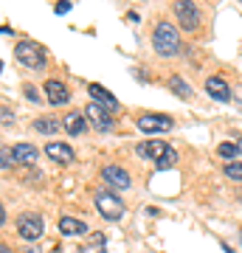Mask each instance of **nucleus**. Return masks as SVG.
<instances>
[{"label": "nucleus", "mask_w": 242, "mask_h": 253, "mask_svg": "<svg viewBox=\"0 0 242 253\" xmlns=\"http://www.w3.org/2000/svg\"><path fill=\"white\" fill-rule=\"evenodd\" d=\"M14 161H17V158H14V152H11L9 146H3V149H0V169H3V172H9Z\"/></svg>", "instance_id": "22"}, {"label": "nucleus", "mask_w": 242, "mask_h": 253, "mask_svg": "<svg viewBox=\"0 0 242 253\" xmlns=\"http://www.w3.org/2000/svg\"><path fill=\"white\" fill-rule=\"evenodd\" d=\"M26 253H40V245H34V242L26 245Z\"/></svg>", "instance_id": "27"}, {"label": "nucleus", "mask_w": 242, "mask_h": 253, "mask_svg": "<svg viewBox=\"0 0 242 253\" xmlns=\"http://www.w3.org/2000/svg\"><path fill=\"white\" fill-rule=\"evenodd\" d=\"M225 177L228 180H234V183H242V163H234V161H228L225 163Z\"/></svg>", "instance_id": "20"}, {"label": "nucleus", "mask_w": 242, "mask_h": 253, "mask_svg": "<svg viewBox=\"0 0 242 253\" xmlns=\"http://www.w3.org/2000/svg\"><path fill=\"white\" fill-rule=\"evenodd\" d=\"M152 48L155 54L163 56V59H169V56H175L180 51V31L175 23H169V20H158V26H155L152 31Z\"/></svg>", "instance_id": "1"}, {"label": "nucleus", "mask_w": 242, "mask_h": 253, "mask_svg": "<svg viewBox=\"0 0 242 253\" xmlns=\"http://www.w3.org/2000/svg\"><path fill=\"white\" fill-rule=\"evenodd\" d=\"M217 155H220L223 161H234V158L240 155V146L234 144V141H223V144L217 146Z\"/></svg>", "instance_id": "19"}, {"label": "nucleus", "mask_w": 242, "mask_h": 253, "mask_svg": "<svg viewBox=\"0 0 242 253\" xmlns=\"http://www.w3.org/2000/svg\"><path fill=\"white\" fill-rule=\"evenodd\" d=\"M101 180L107 183V186H113V189H121V191L133 186V180H130L127 169H121V166H116V163H107V166H101Z\"/></svg>", "instance_id": "9"}, {"label": "nucleus", "mask_w": 242, "mask_h": 253, "mask_svg": "<svg viewBox=\"0 0 242 253\" xmlns=\"http://www.w3.org/2000/svg\"><path fill=\"white\" fill-rule=\"evenodd\" d=\"M9 121H14V116H11L9 107H3V126H9Z\"/></svg>", "instance_id": "25"}, {"label": "nucleus", "mask_w": 242, "mask_h": 253, "mask_svg": "<svg viewBox=\"0 0 242 253\" xmlns=\"http://www.w3.org/2000/svg\"><path fill=\"white\" fill-rule=\"evenodd\" d=\"M175 163H178V152H175V149H169V152L163 155L161 161L155 163V166H158V169H161V172H166V169H172V166H175Z\"/></svg>", "instance_id": "21"}, {"label": "nucleus", "mask_w": 242, "mask_h": 253, "mask_svg": "<svg viewBox=\"0 0 242 253\" xmlns=\"http://www.w3.org/2000/svg\"><path fill=\"white\" fill-rule=\"evenodd\" d=\"M166 84H169V90L175 93L178 99H183V101L192 99V87L186 84V79H183V76H169V82H166Z\"/></svg>", "instance_id": "18"}, {"label": "nucleus", "mask_w": 242, "mask_h": 253, "mask_svg": "<svg viewBox=\"0 0 242 253\" xmlns=\"http://www.w3.org/2000/svg\"><path fill=\"white\" fill-rule=\"evenodd\" d=\"M135 126L141 132H169L175 121L169 116H161V113H146V116H138L135 118Z\"/></svg>", "instance_id": "6"}, {"label": "nucleus", "mask_w": 242, "mask_h": 253, "mask_svg": "<svg viewBox=\"0 0 242 253\" xmlns=\"http://www.w3.org/2000/svg\"><path fill=\"white\" fill-rule=\"evenodd\" d=\"M62 126H65V132L73 138H79L88 132V116H82V113H76V110H71L68 116L62 118Z\"/></svg>", "instance_id": "14"}, {"label": "nucleus", "mask_w": 242, "mask_h": 253, "mask_svg": "<svg viewBox=\"0 0 242 253\" xmlns=\"http://www.w3.org/2000/svg\"><path fill=\"white\" fill-rule=\"evenodd\" d=\"M43 217L40 214H23L17 219V234L26 239V242H37L40 236H43Z\"/></svg>", "instance_id": "7"}, {"label": "nucleus", "mask_w": 242, "mask_h": 253, "mask_svg": "<svg viewBox=\"0 0 242 253\" xmlns=\"http://www.w3.org/2000/svg\"><path fill=\"white\" fill-rule=\"evenodd\" d=\"M45 155L54 163H65V166H68V163H73V155L76 152H73L68 144H62V141H48V144H45Z\"/></svg>", "instance_id": "13"}, {"label": "nucleus", "mask_w": 242, "mask_h": 253, "mask_svg": "<svg viewBox=\"0 0 242 253\" xmlns=\"http://www.w3.org/2000/svg\"><path fill=\"white\" fill-rule=\"evenodd\" d=\"M234 144L240 146V155H242V135H237V141H234Z\"/></svg>", "instance_id": "30"}, {"label": "nucleus", "mask_w": 242, "mask_h": 253, "mask_svg": "<svg viewBox=\"0 0 242 253\" xmlns=\"http://www.w3.org/2000/svg\"><path fill=\"white\" fill-rule=\"evenodd\" d=\"M54 11L56 14H68V11H71V3H68V0H59V3L54 6Z\"/></svg>", "instance_id": "24"}, {"label": "nucleus", "mask_w": 242, "mask_h": 253, "mask_svg": "<svg viewBox=\"0 0 242 253\" xmlns=\"http://www.w3.org/2000/svg\"><path fill=\"white\" fill-rule=\"evenodd\" d=\"M90 239H93V242H96V245H104V234H93V236H90Z\"/></svg>", "instance_id": "26"}, {"label": "nucleus", "mask_w": 242, "mask_h": 253, "mask_svg": "<svg viewBox=\"0 0 242 253\" xmlns=\"http://www.w3.org/2000/svg\"><path fill=\"white\" fill-rule=\"evenodd\" d=\"M172 146L166 144V141H161V138H155V141H141V144L135 146V155L138 158H144V161H161L163 155L169 152Z\"/></svg>", "instance_id": "8"}, {"label": "nucleus", "mask_w": 242, "mask_h": 253, "mask_svg": "<svg viewBox=\"0 0 242 253\" xmlns=\"http://www.w3.org/2000/svg\"><path fill=\"white\" fill-rule=\"evenodd\" d=\"M237 101L242 104V84H237Z\"/></svg>", "instance_id": "29"}, {"label": "nucleus", "mask_w": 242, "mask_h": 253, "mask_svg": "<svg viewBox=\"0 0 242 253\" xmlns=\"http://www.w3.org/2000/svg\"><path fill=\"white\" fill-rule=\"evenodd\" d=\"M206 93H208L214 101H220V104H225V101L234 99L231 87H228V84L220 79V76H208V79H206Z\"/></svg>", "instance_id": "12"}, {"label": "nucleus", "mask_w": 242, "mask_h": 253, "mask_svg": "<svg viewBox=\"0 0 242 253\" xmlns=\"http://www.w3.org/2000/svg\"><path fill=\"white\" fill-rule=\"evenodd\" d=\"M23 93H26V99H28V101H34V104L40 101V93H37L34 84H23Z\"/></svg>", "instance_id": "23"}, {"label": "nucleus", "mask_w": 242, "mask_h": 253, "mask_svg": "<svg viewBox=\"0 0 242 253\" xmlns=\"http://www.w3.org/2000/svg\"><path fill=\"white\" fill-rule=\"evenodd\" d=\"M59 121H56L54 116H40V118H34V124H31V129H34V132H40V135H54V132H59Z\"/></svg>", "instance_id": "16"}, {"label": "nucleus", "mask_w": 242, "mask_h": 253, "mask_svg": "<svg viewBox=\"0 0 242 253\" xmlns=\"http://www.w3.org/2000/svg\"><path fill=\"white\" fill-rule=\"evenodd\" d=\"M43 90H45L48 104H54V107H62V104L71 101V90H68V87H65V82H59V79H48L43 84Z\"/></svg>", "instance_id": "10"}, {"label": "nucleus", "mask_w": 242, "mask_h": 253, "mask_svg": "<svg viewBox=\"0 0 242 253\" xmlns=\"http://www.w3.org/2000/svg\"><path fill=\"white\" fill-rule=\"evenodd\" d=\"M14 56H17V62L23 65V68H28V71H43L45 62H48L43 45H37L34 40H23V42H17V45H14Z\"/></svg>", "instance_id": "2"}, {"label": "nucleus", "mask_w": 242, "mask_h": 253, "mask_svg": "<svg viewBox=\"0 0 242 253\" xmlns=\"http://www.w3.org/2000/svg\"><path fill=\"white\" fill-rule=\"evenodd\" d=\"M85 116H88V121L93 124L96 132H113V113H110L107 107H101V104H96V101H90L88 107H85Z\"/></svg>", "instance_id": "5"}, {"label": "nucleus", "mask_w": 242, "mask_h": 253, "mask_svg": "<svg viewBox=\"0 0 242 253\" xmlns=\"http://www.w3.org/2000/svg\"><path fill=\"white\" fill-rule=\"evenodd\" d=\"M88 93H90V99L96 101V104L107 107L110 113H116V110H118V99L107 90V87H101L99 82H90V84H88Z\"/></svg>", "instance_id": "11"}, {"label": "nucleus", "mask_w": 242, "mask_h": 253, "mask_svg": "<svg viewBox=\"0 0 242 253\" xmlns=\"http://www.w3.org/2000/svg\"><path fill=\"white\" fill-rule=\"evenodd\" d=\"M172 11H175L178 28H183V31H197L203 23V14L192 0H172Z\"/></svg>", "instance_id": "3"}, {"label": "nucleus", "mask_w": 242, "mask_h": 253, "mask_svg": "<svg viewBox=\"0 0 242 253\" xmlns=\"http://www.w3.org/2000/svg\"><path fill=\"white\" fill-rule=\"evenodd\" d=\"M11 152H14V158H17V163H26V166H31V163H37V158H40V149H37L34 144H14L11 146Z\"/></svg>", "instance_id": "15"}, {"label": "nucleus", "mask_w": 242, "mask_h": 253, "mask_svg": "<svg viewBox=\"0 0 242 253\" xmlns=\"http://www.w3.org/2000/svg\"><path fill=\"white\" fill-rule=\"evenodd\" d=\"M0 253H11V248L6 242H0Z\"/></svg>", "instance_id": "28"}, {"label": "nucleus", "mask_w": 242, "mask_h": 253, "mask_svg": "<svg viewBox=\"0 0 242 253\" xmlns=\"http://www.w3.org/2000/svg\"><path fill=\"white\" fill-rule=\"evenodd\" d=\"M59 231L65 236H79V234H88V225L76 217H62L59 219Z\"/></svg>", "instance_id": "17"}, {"label": "nucleus", "mask_w": 242, "mask_h": 253, "mask_svg": "<svg viewBox=\"0 0 242 253\" xmlns=\"http://www.w3.org/2000/svg\"><path fill=\"white\" fill-rule=\"evenodd\" d=\"M93 200H96V211H99L107 222H118V219L124 217V200H118L116 194H110V191H96Z\"/></svg>", "instance_id": "4"}]
</instances>
